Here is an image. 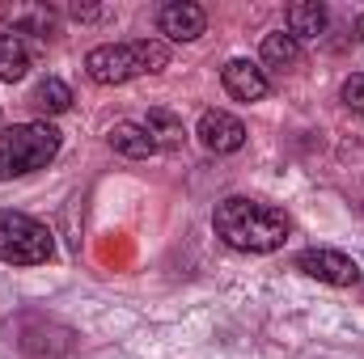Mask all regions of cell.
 Here are the masks:
<instances>
[{"mask_svg": "<svg viewBox=\"0 0 364 359\" xmlns=\"http://www.w3.org/2000/svg\"><path fill=\"white\" fill-rule=\"evenodd\" d=\"M30 106L34 110H43V114H64L68 106H73V89L60 81V77H43L34 93H30Z\"/></svg>", "mask_w": 364, "mask_h": 359, "instance_id": "cell-14", "label": "cell"}, {"mask_svg": "<svg viewBox=\"0 0 364 359\" xmlns=\"http://www.w3.org/2000/svg\"><path fill=\"white\" fill-rule=\"evenodd\" d=\"M0 21L13 30V34H38V38H47L51 30H55V9L51 4H26V0H0Z\"/></svg>", "mask_w": 364, "mask_h": 359, "instance_id": "cell-9", "label": "cell"}, {"mask_svg": "<svg viewBox=\"0 0 364 359\" xmlns=\"http://www.w3.org/2000/svg\"><path fill=\"white\" fill-rule=\"evenodd\" d=\"M339 101H343L352 114H364V72H352V77L339 85Z\"/></svg>", "mask_w": 364, "mask_h": 359, "instance_id": "cell-16", "label": "cell"}, {"mask_svg": "<svg viewBox=\"0 0 364 359\" xmlns=\"http://www.w3.org/2000/svg\"><path fill=\"white\" fill-rule=\"evenodd\" d=\"M195 136H199V144H203L208 153L229 157V153H237V148L246 144V123H242V118H233L229 110H203V114H199Z\"/></svg>", "mask_w": 364, "mask_h": 359, "instance_id": "cell-6", "label": "cell"}, {"mask_svg": "<svg viewBox=\"0 0 364 359\" xmlns=\"http://www.w3.org/2000/svg\"><path fill=\"white\" fill-rule=\"evenodd\" d=\"M68 17H73V21H102V17H110V9H106V4H73Z\"/></svg>", "mask_w": 364, "mask_h": 359, "instance_id": "cell-17", "label": "cell"}, {"mask_svg": "<svg viewBox=\"0 0 364 359\" xmlns=\"http://www.w3.org/2000/svg\"><path fill=\"white\" fill-rule=\"evenodd\" d=\"M212 228L216 237L229 245V250H242V254H272L288 241V216L272 207V203H259V199H246V194H229L216 203L212 211Z\"/></svg>", "mask_w": 364, "mask_h": 359, "instance_id": "cell-1", "label": "cell"}, {"mask_svg": "<svg viewBox=\"0 0 364 359\" xmlns=\"http://www.w3.org/2000/svg\"><path fill=\"white\" fill-rule=\"evenodd\" d=\"M296 270L309 275V279H318V283H331V287H352V283H360V267H356L348 254L322 250V245L301 250V254H296Z\"/></svg>", "mask_w": 364, "mask_h": 359, "instance_id": "cell-5", "label": "cell"}, {"mask_svg": "<svg viewBox=\"0 0 364 359\" xmlns=\"http://www.w3.org/2000/svg\"><path fill=\"white\" fill-rule=\"evenodd\" d=\"M60 153V131L51 123H13L0 131V182L47 170Z\"/></svg>", "mask_w": 364, "mask_h": 359, "instance_id": "cell-3", "label": "cell"}, {"mask_svg": "<svg viewBox=\"0 0 364 359\" xmlns=\"http://www.w3.org/2000/svg\"><path fill=\"white\" fill-rule=\"evenodd\" d=\"M106 140H110V148L119 157H132V161H144V157L157 153V144H153V136H149L144 123H114L106 131Z\"/></svg>", "mask_w": 364, "mask_h": 359, "instance_id": "cell-10", "label": "cell"}, {"mask_svg": "<svg viewBox=\"0 0 364 359\" xmlns=\"http://www.w3.org/2000/svg\"><path fill=\"white\" fill-rule=\"evenodd\" d=\"M51 233L47 224L21 216V211H0V263L9 267H38L51 258Z\"/></svg>", "mask_w": 364, "mask_h": 359, "instance_id": "cell-4", "label": "cell"}, {"mask_svg": "<svg viewBox=\"0 0 364 359\" xmlns=\"http://www.w3.org/2000/svg\"><path fill=\"white\" fill-rule=\"evenodd\" d=\"M220 85H225L229 97H237V101H263L267 89H272L267 72L259 64H250V60H229L220 68Z\"/></svg>", "mask_w": 364, "mask_h": 359, "instance_id": "cell-8", "label": "cell"}, {"mask_svg": "<svg viewBox=\"0 0 364 359\" xmlns=\"http://www.w3.org/2000/svg\"><path fill=\"white\" fill-rule=\"evenodd\" d=\"M288 34L296 43H309V38H322L326 34V9L318 0H301V4H288Z\"/></svg>", "mask_w": 364, "mask_h": 359, "instance_id": "cell-11", "label": "cell"}, {"mask_svg": "<svg viewBox=\"0 0 364 359\" xmlns=\"http://www.w3.org/2000/svg\"><path fill=\"white\" fill-rule=\"evenodd\" d=\"M170 68V47L161 38H136V43H106L85 55V72L93 85H127L136 77Z\"/></svg>", "mask_w": 364, "mask_h": 359, "instance_id": "cell-2", "label": "cell"}, {"mask_svg": "<svg viewBox=\"0 0 364 359\" xmlns=\"http://www.w3.org/2000/svg\"><path fill=\"white\" fill-rule=\"evenodd\" d=\"M149 136H153V144L157 148H178L182 140H186V131H182V118L178 114H170V110H149Z\"/></svg>", "mask_w": 364, "mask_h": 359, "instance_id": "cell-15", "label": "cell"}, {"mask_svg": "<svg viewBox=\"0 0 364 359\" xmlns=\"http://www.w3.org/2000/svg\"><path fill=\"white\" fill-rule=\"evenodd\" d=\"M26 72H30V47H26V38L13 34V30H0V81L13 85Z\"/></svg>", "mask_w": 364, "mask_h": 359, "instance_id": "cell-12", "label": "cell"}, {"mask_svg": "<svg viewBox=\"0 0 364 359\" xmlns=\"http://www.w3.org/2000/svg\"><path fill=\"white\" fill-rule=\"evenodd\" d=\"M259 60H263V72H267V68H272V72H288V68L301 60V43H296L292 34L275 30V34H267V38H263Z\"/></svg>", "mask_w": 364, "mask_h": 359, "instance_id": "cell-13", "label": "cell"}, {"mask_svg": "<svg viewBox=\"0 0 364 359\" xmlns=\"http://www.w3.org/2000/svg\"><path fill=\"white\" fill-rule=\"evenodd\" d=\"M157 26H161V34L170 43H195L208 30V13L199 4H191V0H174V4H166L157 13Z\"/></svg>", "mask_w": 364, "mask_h": 359, "instance_id": "cell-7", "label": "cell"}]
</instances>
